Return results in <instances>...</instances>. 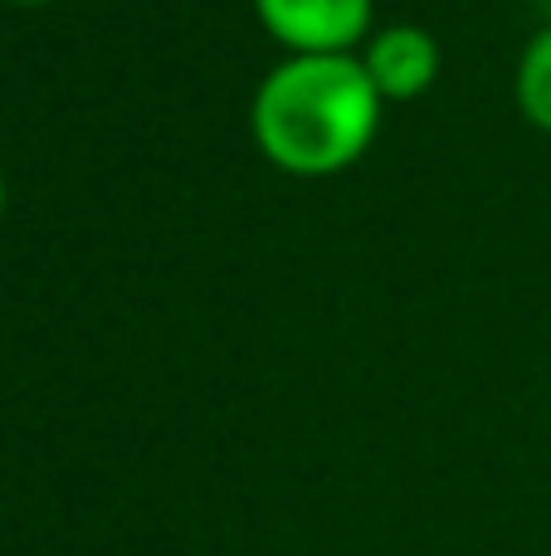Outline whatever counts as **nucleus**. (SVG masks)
I'll return each mask as SVG.
<instances>
[{
    "label": "nucleus",
    "instance_id": "nucleus-2",
    "mask_svg": "<svg viewBox=\"0 0 551 556\" xmlns=\"http://www.w3.org/2000/svg\"><path fill=\"white\" fill-rule=\"evenodd\" d=\"M283 54H357L376 29V0H249Z\"/></svg>",
    "mask_w": 551,
    "mask_h": 556
},
{
    "label": "nucleus",
    "instance_id": "nucleus-4",
    "mask_svg": "<svg viewBox=\"0 0 551 556\" xmlns=\"http://www.w3.org/2000/svg\"><path fill=\"white\" fill-rule=\"evenodd\" d=\"M513 98L517 113L551 137V20L537 29L517 54V74H513Z\"/></svg>",
    "mask_w": 551,
    "mask_h": 556
},
{
    "label": "nucleus",
    "instance_id": "nucleus-3",
    "mask_svg": "<svg viewBox=\"0 0 551 556\" xmlns=\"http://www.w3.org/2000/svg\"><path fill=\"white\" fill-rule=\"evenodd\" d=\"M357 59L386 103H415V98H425L439 84V68H445L439 39L425 25H415V20L376 25L367 45L357 49Z\"/></svg>",
    "mask_w": 551,
    "mask_h": 556
},
{
    "label": "nucleus",
    "instance_id": "nucleus-7",
    "mask_svg": "<svg viewBox=\"0 0 551 556\" xmlns=\"http://www.w3.org/2000/svg\"><path fill=\"white\" fill-rule=\"evenodd\" d=\"M537 5H542V10H547V20H551V0H537Z\"/></svg>",
    "mask_w": 551,
    "mask_h": 556
},
{
    "label": "nucleus",
    "instance_id": "nucleus-1",
    "mask_svg": "<svg viewBox=\"0 0 551 556\" xmlns=\"http://www.w3.org/2000/svg\"><path fill=\"white\" fill-rule=\"evenodd\" d=\"M386 98L357 54H283L249 98V137L283 176L322 181L371 152Z\"/></svg>",
    "mask_w": 551,
    "mask_h": 556
},
{
    "label": "nucleus",
    "instance_id": "nucleus-6",
    "mask_svg": "<svg viewBox=\"0 0 551 556\" xmlns=\"http://www.w3.org/2000/svg\"><path fill=\"white\" fill-rule=\"evenodd\" d=\"M0 215H5V176H0Z\"/></svg>",
    "mask_w": 551,
    "mask_h": 556
},
{
    "label": "nucleus",
    "instance_id": "nucleus-5",
    "mask_svg": "<svg viewBox=\"0 0 551 556\" xmlns=\"http://www.w3.org/2000/svg\"><path fill=\"white\" fill-rule=\"evenodd\" d=\"M10 5H49V0H10Z\"/></svg>",
    "mask_w": 551,
    "mask_h": 556
}]
</instances>
